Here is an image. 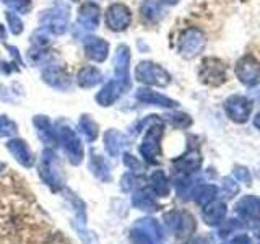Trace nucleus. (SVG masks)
I'll return each instance as SVG.
<instances>
[{
  "instance_id": "obj_29",
  "label": "nucleus",
  "mask_w": 260,
  "mask_h": 244,
  "mask_svg": "<svg viewBox=\"0 0 260 244\" xmlns=\"http://www.w3.org/2000/svg\"><path fill=\"white\" fill-rule=\"evenodd\" d=\"M78 127H80L81 134L85 135V138L88 142H94L98 138V135H100V127H98V124L91 119V116H86V114L80 117Z\"/></svg>"
},
{
  "instance_id": "obj_16",
  "label": "nucleus",
  "mask_w": 260,
  "mask_h": 244,
  "mask_svg": "<svg viewBox=\"0 0 260 244\" xmlns=\"http://www.w3.org/2000/svg\"><path fill=\"white\" fill-rule=\"evenodd\" d=\"M124 92H127L125 89V86L120 83L119 80H111V81H108L100 92L96 93V96H94V100H96V103L100 104V106H103V108H109V106H112L114 103H116L119 98L122 96V93Z\"/></svg>"
},
{
  "instance_id": "obj_48",
  "label": "nucleus",
  "mask_w": 260,
  "mask_h": 244,
  "mask_svg": "<svg viewBox=\"0 0 260 244\" xmlns=\"http://www.w3.org/2000/svg\"><path fill=\"white\" fill-rule=\"evenodd\" d=\"M197 244H200V242H197Z\"/></svg>"
},
{
  "instance_id": "obj_47",
  "label": "nucleus",
  "mask_w": 260,
  "mask_h": 244,
  "mask_svg": "<svg viewBox=\"0 0 260 244\" xmlns=\"http://www.w3.org/2000/svg\"><path fill=\"white\" fill-rule=\"evenodd\" d=\"M0 2H5V0H0Z\"/></svg>"
},
{
  "instance_id": "obj_33",
  "label": "nucleus",
  "mask_w": 260,
  "mask_h": 244,
  "mask_svg": "<svg viewBox=\"0 0 260 244\" xmlns=\"http://www.w3.org/2000/svg\"><path fill=\"white\" fill-rule=\"evenodd\" d=\"M51 33H49L46 28L43 26H39L35 33L31 35V41H32V44H35L36 47H46L51 44Z\"/></svg>"
},
{
  "instance_id": "obj_12",
  "label": "nucleus",
  "mask_w": 260,
  "mask_h": 244,
  "mask_svg": "<svg viewBox=\"0 0 260 244\" xmlns=\"http://www.w3.org/2000/svg\"><path fill=\"white\" fill-rule=\"evenodd\" d=\"M41 78H43L46 85L54 89H60V92H69L72 86V77L69 75V72L55 64L44 67L43 72H41Z\"/></svg>"
},
{
  "instance_id": "obj_15",
  "label": "nucleus",
  "mask_w": 260,
  "mask_h": 244,
  "mask_svg": "<svg viewBox=\"0 0 260 244\" xmlns=\"http://www.w3.org/2000/svg\"><path fill=\"white\" fill-rule=\"evenodd\" d=\"M77 23L85 31H94L101 23V7L94 2H86L80 7Z\"/></svg>"
},
{
  "instance_id": "obj_6",
  "label": "nucleus",
  "mask_w": 260,
  "mask_h": 244,
  "mask_svg": "<svg viewBox=\"0 0 260 244\" xmlns=\"http://www.w3.org/2000/svg\"><path fill=\"white\" fill-rule=\"evenodd\" d=\"M207 46L205 33L199 28H187L182 31L179 38V54L184 59H193L197 57Z\"/></svg>"
},
{
  "instance_id": "obj_43",
  "label": "nucleus",
  "mask_w": 260,
  "mask_h": 244,
  "mask_svg": "<svg viewBox=\"0 0 260 244\" xmlns=\"http://www.w3.org/2000/svg\"><path fill=\"white\" fill-rule=\"evenodd\" d=\"M254 126H255V127H257V129L260 130V112H258L257 116L254 117Z\"/></svg>"
},
{
  "instance_id": "obj_5",
  "label": "nucleus",
  "mask_w": 260,
  "mask_h": 244,
  "mask_svg": "<svg viewBox=\"0 0 260 244\" xmlns=\"http://www.w3.org/2000/svg\"><path fill=\"white\" fill-rule=\"evenodd\" d=\"M57 140L60 142L62 148L65 153L69 155L70 161L73 165H80L83 161L85 157V150H83V143H81L78 134L69 126H59V129L55 130Z\"/></svg>"
},
{
  "instance_id": "obj_9",
  "label": "nucleus",
  "mask_w": 260,
  "mask_h": 244,
  "mask_svg": "<svg viewBox=\"0 0 260 244\" xmlns=\"http://www.w3.org/2000/svg\"><path fill=\"white\" fill-rule=\"evenodd\" d=\"M165 223L169 228V231H173L177 238H185V236H190L197 225H195V220L192 215H189L187 211H169L165 215Z\"/></svg>"
},
{
  "instance_id": "obj_28",
  "label": "nucleus",
  "mask_w": 260,
  "mask_h": 244,
  "mask_svg": "<svg viewBox=\"0 0 260 244\" xmlns=\"http://www.w3.org/2000/svg\"><path fill=\"white\" fill-rule=\"evenodd\" d=\"M150 182H151V189H153L154 195H158V197H166L169 194V181L162 171H154L151 174Z\"/></svg>"
},
{
  "instance_id": "obj_7",
  "label": "nucleus",
  "mask_w": 260,
  "mask_h": 244,
  "mask_svg": "<svg viewBox=\"0 0 260 244\" xmlns=\"http://www.w3.org/2000/svg\"><path fill=\"white\" fill-rule=\"evenodd\" d=\"M39 174L44 179L46 184H49L52 189L62 186V166L59 163V158L52 150H44L43 157H41V165H39Z\"/></svg>"
},
{
  "instance_id": "obj_2",
  "label": "nucleus",
  "mask_w": 260,
  "mask_h": 244,
  "mask_svg": "<svg viewBox=\"0 0 260 244\" xmlns=\"http://www.w3.org/2000/svg\"><path fill=\"white\" fill-rule=\"evenodd\" d=\"M135 78L143 85L165 88L171 83L169 72L151 60H142L135 67Z\"/></svg>"
},
{
  "instance_id": "obj_46",
  "label": "nucleus",
  "mask_w": 260,
  "mask_h": 244,
  "mask_svg": "<svg viewBox=\"0 0 260 244\" xmlns=\"http://www.w3.org/2000/svg\"><path fill=\"white\" fill-rule=\"evenodd\" d=\"M72 2H80V0H72Z\"/></svg>"
},
{
  "instance_id": "obj_4",
  "label": "nucleus",
  "mask_w": 260,
  "mask_h": 244,
  "mask_svg": "<svg viewBox=\"0 0 260 244\" xmlns=\"http://www.w3.org/2000/svg\"><path fill=\"white\" fill-rule=\"evenodd\" d=\"M132 239L135 244H162L165 242V231L156 220H138V223H135L132 230Z\"/></svg>"
},
{
  "instance_id": "obj_36",
  "label": "nucleus",
  "mask_w": 260,
  "mask_h": 244,
  "mask_svg": "<svg viewBox=\"0 0 260 244\" xmlns=\"http://www.w3.org/2000/svg\"><path fill=\"white\" fill-rule=\"evenodd\" d=\"M4 4L8 5V8H12L13 12H18L21 15H26L31 12V0H5Z\"/></svg>"
},
{
  "instance_id": "obj_18",
  "label": "nucleus",
  "mask_w": 260,
  "mask_h": 244,
  "mask_svg": "<svg viewBox=\"0 0 260 244\" xmlns=\"http://www.w3.org/2000/svg\"><path fill=\"white\" fill-rule=\"evenodd\" d=\"M85 55L89 60L103 64L109 57V43L103 38L89 36L85 41Z\"/></svg>"
},
{
  "instance_id": "obj_24",
  "label": "nucleus",
  "mask_w": 260,
  "mask_h": 244,
  "mask_svg": "<svg viewBox=\"0 0 260 244\" xmlns=\"http://www.w3.org/2000/svg\"><path fill=\"white\" fill-rule=\"evenodd\" d=\"M32 124H35L38 137L43 140V143L54 145L57 142L55 129L52 127L51 120H49L46 116H35V117H32Z\"/></svg>"
},
{
  "instance_id": "obj_32",
  "label": "nucleus",
  "mask_w": 260,
  "mask_h": 244,
  "mask_svg": "<svg viewBox=\"0 0 260 244\" xmlns=\"http://www.w3.org/2000/svg\"><path fill=\"white\" fill-rule=\"evenodd\" d=\"M5 20H7V24H8V29H10L12 35L15 36H20L23 29H24V24L21 21V18L18 15H16L13 10H7L5 12Z\"/></svg>"
},
{
  "instance_id": "obj_37",
  "label": "nucleus",
  "mask_w": 260,
  "mask_h": 244,
  "mask_svg": "<svg viewBox=\"0 0 260 244\" xmlns=\"http://www.w3.org/2000/svg\"><path fill=\"white\" fill-rule=\"evenodd\" d=\"M49 59V52L44 51V47H36L35 51H31L28 52V60L32 64V65H41V64H46Z\"/></svg>"
},
{
  "instance_id": "obj_20",
  "label": "nucleus",
  "mask_w": 260,
  "mask_h": 244,
  "mask_svg": "<svg viewBox=\"0 0 260 244\" xmlns=\"http://www.w3.org/2000/svg\"><path fill=\"white\" fill-rule=\"evenodd\" d=\"M7 150L12 153V157L20 163L24 168H32L35 166V155L29 150L28 143L20 138H13V140L7 142Z\"/></svg>"
},
{
  "instance_id": "obj_45",
  "label": "nucleus",
  "mask_w": 260,
  "mask_h": 244,
  "mask_svg": "<svg viewBox=\"0 0 260 244\" xmlns=\"http://www.w3.org/2000/svg\"><path fill=\"white\" fill-rule=\"evenodd\" d=\"M255 236L260 239V226H258V228H255Z\"/></svg>"
},
{
  "instance_id": "obj_34",
  "label": "nucleus",
  "mask_w": 260,
  "mask_h": 244,
  "mask_svg": "<svg viewBox=\"0 0 260 244\" xmlns=\"http://www.w3.org/2000/svg\"><path fill=\"white\" fill-rule=\"evenodd\" d=\"M168 120L173 124L174 127L179 129H187L192 126V119L189 114H184V112H174V114H169Z\"/></svg>"
},
{
  "instance_id": "obj_22",
  "label": "nucleus",
  "mask_w": 260,
  "mask_h": 244,
  "mask_svg": "<svg viewBox=\"0 0 260 244\" xmlns=\"http://www.w3.org/2000/svg\"><path fill=\"white\" fill-rule=\"evenodd\" d=\"M226 203L221 202V200H211L208 203L203 205V210H202V218L203 222L210 226H216L219 223H223V220L226 217Z\"/></svg>"
},
{
  "instance_id": "obj_3",
  "label": "nucleus",
  "mask_w": 260,
  "mask_h": 244,
  "mask_svg": "<svg viewBox=\"0 0 260 244\" xmlns=\"http://www.w3.org/2000/svg\"><path fill=\"white\" fill-rule=\"evenodd\" d=\"M162 130L165 126L161 124V120L156 117L151 126L146 129V134L140 143V155L148 161V163H156L158 157L161 155V138H162Z\"/></svg>"
},
{
  "instance_id": "obj_42",
  "label": "nucleus",
  "mask_w": 260,
  "mask_h": 244,
  "mask_svg": "<svg viewBox=\"0 0 260 244\" xmlns=\"http://www.w3.org/2000/svg\"><path fill=\"white\" fill-rule=\"evenodd\" d=\"M231 244H252V241L247 234H239L231 239Z\"/></svg>"
},
{
  "instance_id": "obj_27",
  "label": "nucleus",
  "mask_w": 260,
  "mask_h": 244,
  "mask_svg": "<svg viewBox=\"0 0 260 244\" xmlns=\"http://www.w3.org/2000/svg\"><path fill=\"white\" fill-rule=\"evenodd\" d=\"M218 195V187L213 184H203L199 186L197 189L193 191V200L199 203V205H205V203L215 200Z\"/></svg>"
},
{
  "instance_id": "obj_40",
  "label": "nucleus",
  "mask_w": 260,
  "mask_h": 244,
  "mask_svg": "<svg viewBox=\"0 0 260 244\" xmlns=\"http://www.w3.org/2000/svg\"><path fill=\"white\" fill-rule=\"evenodd\" d=\"M234 176L238 177L241 182L250 184V173H249V171H247V168H242V166H236V168H234Z\"/></svg>"
},
{
  "instance_id": "obj_13",
  "label": "nucleus",
  "mask_w": 260,
  "mask_h": 244,
  "mask_svg": "<svg viewBox=\"0 0 260 244\" xmlns=\"http://www.w3.org/2000/svg\"><path fill=\"white\" fill-rule=\"evenodd\" d=\"M236 77L246 86H255L260 81V65L252 55H244L236 64Z\"/></svg>"
},
{
  "instance_id": "obj_8",
  "label": "nucleus",
  "mask_w": 260,
  "mask_h": 244,
  "mask_svg": "<svg viewBox=\"0 0 260 244\" xmlns=\"http://www.w3.org/2000/svg\"><path fill=\"white\" fill-rule=\"evenodd\" d=\"M199 78L208 86H219L226 81V65L215 57L205 59L200 64Z\"/></svg>"
},
{
  "instance_id": "obj_38",
  "label": "nucleus",
  "mask_w": 260,
  "mask_h": 244,
  "mask_svg": "<svg viewBox=\"0 0 260 244\" xmlns=\"http://www.w3.org/2000/svg\"><path fill=\"white\" fill-rule=\"evenodd\" d=\"M221 184H223V189H224V192H226L228 197H234V195L239 192V186H238V182H236L234 179H231V177H223Z\"/></svg>"
},
{
  "instance_id": "obj_23",
  "label": "nucleus",
  "mask_w": 260,
  "mask_h": 244,
  "mask_svg": "<svg viewBox=\"0 0 260 244\" xmlns=\"http://www.w3.org/2000/svg\"><path fill=\"white\" fill-rule=\"evenodd\" d=\"M103 81V73L100 69L93 67V65H86V67L80 69L77 73V83L80 88H94Z\"/></svg>"
},
{
  "instance_id": "obj_26",
  "label": "nucleus",
  "mask_w": 260,
  "mask_h": 244,
  "mask_svg": "<svg viewBox=\"0 0 260 244\" xmlns=\"http://www.w3.org/2000/svg\"><path fill=\"white\" fill-rule=\"evenodd\" d=\"M140 13L148 23H158L165 15L161 0H143L140 5Z\"/></svg>"
},
{
  "instance_id": "obj_1",
  "label": "nucleus",
  "mask_w": 260,
  "mask_h": 244,
  "mask_svg": "<svg viewBox=\"0 0 260 244\" xmlns=\"http://www.w3.org/2000/svg\"><path fill=\"white\" fill-rule=\"evenodd\" d=\"M70 7L65 2H57L39 16V24L46 28L52 36H62L69 29Z\"/></svg>"
},
{
  "instance_id": "obj_10",
  "label": "nucleus",
  "mask_w": 260,
  "mask_h": 244,
  "mask_svg": "<svg viewBox=\"0 0 260 244\" xmlns=\"http://www.w3.org/2000/svg\"><path fill=\"white\" fill-rule=\"evenodd\" d=\"M224 111L233 122L236 124H244L247 122L250 112H252V101L246 96L233 95L224 101Z\"/></svg>"
},
{
  "instance_id": "obj_17",
  "label": "nucleus",
  "mask_w": 260,
  "mask_h": 244,
  "mask_svg": "<svg viewBox=\"0 0 260 244\" xmlns=\"http://www.w3.org/2000/svg\"><path fill=\"white\" fill-rule=\"evenodd\" d=\"M236 211L244 222L260 223V197L255 195H246L236 203Z\"/></svg>"
},
{
  "instance_id": "obj_19",
  "label": "nucleus",
  "mask_w": 260,
  "mask_h": 244,
  "mask_svg": "<svg viewBox=\"0 0 260 244\" xmlns=\"http://www.w3.org/2000/svg\"><path fill=\"white\" fill-rule=\"evenodd\" d=\"M135 98L143 104H151V106H159V108H166V109H174L179 106L176 100H171L169 96H165L158 92H153L150 88H138Z\"/></svg>"
},
{
  "instance_id": "obj_35",
  "label": "nucleus",
  "mask_w": 260,
  "mask_h": 244,
  "mask_svg": "<svg viewBox=\"0 0 260 244\" xmlns=\"http://www.w3.org/2000/svg\"><path fill=\"white\" fill-rule=\"evenodd\" d=\"M18 132V126L7 116H0V137H12Z\"/></svg>"
},
{
  "instance_id": "obj_44",
  "label": "nucleus",
  "mask_w": 260,
  "mask_h": 244,
  "mask_svg": "<svg viewBox=\"0 0 260 244\" xmlns=\"http://www.w3.org/2000/svg\"><path fill=\"white\" fill-rule=\"evenodd\" d=\"M179 0H161V4H166V5H176Z\"/></svg>"
},
{
  "instance_id": "obj_30",
  "label": "nucleus",
  "mask_w": 260,
  "mask_h": 244,
  "mask_svg": "<svg viewBox=\"0 0 260 244\" xmlns=\"http://www.w3.org/2000/svg\"><path fill=\"white\" fill-rule=\"evenodd\" d=\"M89 168H91L93 173L100 179H103V181H108L109 179V168L106 165V161L101 155H93L91 160H89Z\"/></svg>"
},
{
  "instance_id": "obj_25",
  "label": "nucleus",
  "mask_w": 260,
  "mask_h": 244,
  "mask_svg": "<svg viewBox=\"0 0 260 244\" xmlns=\"http://www.w3.org/2000/svg\"><path fill=\"white\" fill-rule=\"evenodd\" d=\"M124 145H125V137L122 135L119 130L109 129L108 132L104 134V146H106V151H108L111 157H117L120 150L124 148Z\"/></svg>"
},
{
  "instance_id": "obj_31",
  "label": "nucleus",
  "mask_w": 260,
  "mask_h": 244,
  "mask_svg": "<svg viewBox=\"0 0 260 244\" xmlns=\"http://www.w3.org/2000/svg\"><path fill=\"white\" fill-rule=\"evenodd\" d=\"M134 205L140 210H156V202H154L153 195L148 191L137 192V195L134 197Z\"/></svg>"
},
{
  "instance_id": "obj_39",
  "label": "nucleus",
  "mask_w": 260,
  "mask_h": 244,
  "mask_svg": "<svg viewBox=\"0 0 260 244\" xmlns=\"http://www.w3.org/2000/svg\"><path fill=\"white\" fill-rule=\"evenodd\" d=\"M124 165L128 168V169H132V171H140L142 169V163L138 161L134 155H130V153H125L124 155Z\"/></svg>"
},
{
  "instance_id": "obj_41",
  "label": "nucleus",
  "mask_w": 260,
  "mask_h": 244,
  "mask_svg": "<svg viewBox=\"0 0 260 244\" xmlns=\"http://www.w3.org/2000/svg\"><path fill=\"white\" fill-rule=\"evenodd\" d=\"M0 100L4 101H10V103H15V98L7 92V86L0 83Z\"/></svg>"
},
{
  "instance_id": "obj_11",
  "label": "nucleus",
  "mask_w": 260,
  "mask_h": 244,
  "mask_svg": "<svg viewBox=\"0 0 260 244\" xmlns=\"http://www.w3.org/2000/svg\"><path fill=\"white\" fill-rule=\"evenodd\" d=\"M130 23H132V12L125 4H112L106 10V26L111 31H125Z\"/></svg>"
},
{
  "instance_id": "obj_14",
  "label": "nucleus",
  "mask_w": 260,
  "mask_h": 244,
  "mask_svg": "<svg viewBox=\"0 0 260 244\" xmlns=\"http://www.w3.org/2000/svg\"><path fill=\"white\" fill-rule=\"evenodd\" d=\"M130 47L125 44H119L114 54V75L119 80L125 89L130 88Z\"/></svg>"
},
{
  "instance_id": "obj_21",
  "label": "nucleus",
  "mask_w": 260,
  "mask_h": 244,
  "mask_svg": "<svg viewBox=\"0 0 260 244\" xmlns=\"http://www.w3.org/2000/svg\"><path fill=\"white\" fill-rule=\"evenodd\" d=\"M174 169L179 174L182 176H189L192 173H197L202 166V157L197 150H189L185 155H182L181 158L174 160Z\"/></svg>"
}]
</instances>
